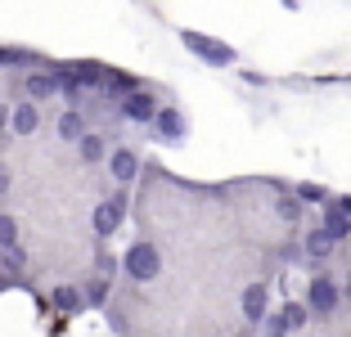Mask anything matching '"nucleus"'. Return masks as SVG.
I'll list each match as a JSON object with an SVG mask.
<instances>
[{"instance_id":"1","label":"nucleus","mask_w":351,"mask_h":337,"mask_svg":"<svg viewBox=\"0 0 351 337\" xmlns=\"http://www.w3.org/2000/svg\"><path fill=\"white\" fill-rule=\"evenodd\" d=\"M122 270H126V279H135V284H154V279L162 275V252H158L154 243H135L131 252L122 256Z\"/></svg>"},{"instance_id":"2","label":"nucleus","mask_w":351,"mask_h":337,"mask_svg":"<svg viewBox=\"0 0 351 337\" xmlns=\"http://www.w3.org/2000/svg\"><path fill=\"white\" fill-rule=\"evenodd\" d=\"M180 41H185L189 54H198L203 63H212V68H230L234 63V50H230L226 41H217V36H203V32H180Z\"/></svg>"},{"instance_id":"3","label":"nucleus","mask_w":351,"mask_h":337,"mask_svg":"<svg viewBox=\"0 0 351 337\" xmlns=\"http://www.w3.org/2000/svg\"><path fill=\"white\" fill-rule=\"evenodd\" d=\"M23 90H27L32 103H41V99H54V95L63 90V68L59 63H50V68H36L23 77Z\"/></svg>"},{"instance_id":"4","label":"nucleus","mask_w":351,"mask_h":337,"mask_svg":"<svg viewBox=\"0 0 351 337\" xmlns=\"http://www.w3.org/2000/svg\"><path fill=\"white\" fill-rule=\"evenodd\" d=\"M338 301H342V288L333 284V279H324V275H315L311 279V288H306V306H311V315H333L338 310Z\"/></svg>"},{"instance_id":"5","label":"nucleus","mask_w":351,"mask_h":337,"mask_svg":"<svg viewBox=\"0 0 351 337\" xmlns=\"http://www.w3.org/2000/svg\"><path fill=\"white\" fill-rule=\"evenodd\" d=\"M117 112H122L126 122H149V126H154V117L162 108H158V99L149 90H135V95H126V99H117Z\"/></svg>"},{"instance_id":"6","label":"nucleus","mask_w":351,"mask_h":337,"mask_svg":"<svg viewBox=\"0 0 351 337\" xmlns=\"http://www.w3.org/2000/svg\"><path fill=\"white\" fill-rule=\"evenodd\" d=\"M108 171H113V180H117V184H126V189H131L135 175H140V158H135V149L117 144L113 153H108Z\"/></svg>"},{"instance_id":"7","label":"nucleus","mask_w":351,"mask_h":337,"mask_svg":"<svg viewBox=\"0 0 351 337\" xmlns=\"http://www.w3.org/2000/svg\"><path fill=\"white\" fill-rule=\"evenodd\" d=\"M266 310H270V288L266 284H248L243 288V319L248 324H266Z\"/></svg>"},{"instance_id":"8","label":"nucleus","mask_w":351,"mask_h":337,"mask_svg":"<svg viewBox=\"0 0 351 337\" xmlns=\"http://www.w3.org/2000/svg\"><path fill=\"white\" fill-rule=\"evenodd\" d=\"M19 140H27V135H36L41 131V103H32V99H23V103H14V126H10Z\"/></svg>"},{"instance_id":"9","label":"nucleus","mask_w":351,"mask_h":337,"mask_svg":"<svg viewBox=\"0 0 351 337\" xmlns=\"http://www.w3.org/2000/svg\"><path fill=\"white\" fill-rule=\"evenodd\" d=\"M154 135H158V140H185V135H189V126H185V117H180V108H162V112H158V117H154Z\"/></svg>"},{"instance_id":"10","label":"nucleus","mask_w":351,"mask_h":337,"mask_svg":"<svg viewBox=\"0 0 351 337\" xmlns=\"http://www.w3.org/2000/svg\"><path fill=\"white\" fill-rule=\"evenodd\" d=\"M0 68H27V72H36V68H50V59L45 54H36V50H5L0 45Z\"/></svg>"},{"instance_id":"11","label":"nucleus","mask_w":351,"mask_h":337,"mask_svg":"<svg viewBox=\"0 0 351 337\" xmlns=\"http://www.w3.org/2000/svg\"><path fill=\"white\" fill-rule=\"evenodd\" d=\"M320 229L333 238V243H347V238H351V212H342L338 203H329V212H324V225H320Z\"/></svg>"},{"instance_id":"12","label":"nucleus","mask_w":351,"mask_h":337,"mask_svg":"<svg viewBox=\"0 0 351 337\" xmlns=\"http://www.w3.org/2000/svg\"><path fill=\"white\" fill-rule=\"evenodd\" d=\"M59 140H63V144H82V140H86L82 108H68V112H59Z\"/></svg>"},{"instance_id":"13","label":"nucleus","mask_w":351,"mask_h":337,"mask_svg":"<svg viewBox=\"0 0 351 337\" xmlns=\"http://www.w3.org/2000/svg\"><path fill=\"white\" fill-rule=\"evenodd\" d=\"M45 301H50V306H59L63 315H77V310H86V297H82V288H54L50 297H45Z\"/></svg>"},{"instance_id":"14","label":"nucleus","mask_w":351,"mask_h":337,"mask_svg":"<svg viewBox=\"0 0 351 337\" xmlns=\"http://www.w3.org/2000/svg\"><path fill=\"white\" fill-rule=\"evenodd\" d=\"M135 90H140V77L108 68V82H104V95H108V99H126V95H135Z\"/></svg>"},{"instance_id":"15","label":"nucleus","mask_w":351,"mask_h":337,"mask_svg":"<svg viewBox=\"0 0 351 337\" xmlns=\"http://www.w3.org/2000/svg\"><path fill=\"white\" fill-rule=\"evenodd\" d=\"M122 221H126V216L117 212L113 203H99V207H95V234H99V238H113Z\"/></svg>"},{"instance_id":"16","label":"nucleus","mask_w":351,"mask_h":337,"mask_svg":"<svg viewBox=\"0 0 351 337\" xmlns=\"http://www.w3.org/2000/svg\"><path fill=\"white\" fill-rule=\"evenodd\" d=\"M302 252H306L311 261H329V252H333V238L324 234V229H311V234L302 238Z\"/></svg>"},{"instance_id":"17","label":"nucleus","mask_w":351,"mask_h":337,"mask_svg":"<svg viewBox=\"0 0 351 337\" xmlns=\"http://www.w3.org/2000/svg\"><path fill=\"white\" fill-rule=\"evenodd\" d=\"M0 266H5V275H10L14 284H23V270H27V252H23V247H5V252H0Z\"/></svg>"},{"instance_id":"18","label":"nucleus","mask_w":351,"mask_h":337,"mask_svg":"<svg viewBox=\"0 0 351 337\" xmlns=\"http://www.w3.org/2000/svg\"><path fill=\"white\" fill-rule=\"evenodd\" d=\"M77 149H82V162H104V153H108V144H104V135H95V131H86V140L77 144Z\"/></svg>"},{"instance_id":"19","label":"nucleus","mask_w":351,"mask_h":337,"mask_svg":"<svg viewBox=\"0 0 351 337\" xmlns=\"http://www.w3.org/2000/svg\"><path fill=\"white\" fill-rule=\"evenodd\" d=\"M284 324H289V333H298V328H306V319H311V306H302V301H284Z\"/></svg>"},{"instance_id":"20","label":"nucleus","mask_w":351,"mask_h":337,"mask_svg":"<svg viewBox=\"0 0 351 337\" xmlns=\"http://www.w3.org/2000/svg\"><path fill=\"white\" fill-rule=\"evenodd\" d=\"M86 306H108V279L104 275H95L86 284Z\"/></svg>"},{"instance_id":"21","label":"nucleus","mask_w":351,"mask_h":337,"mask_svg":"<svg viewBox=\"0 0 351 337\" xmlns=\"http://www.w3.org/2000/svg\"><path fill=\"white\" fill-rule=\"evenodd\" d=\"M5 247H19V221L10 212H0V252Z\"/></svg>"},{"instance_id":"22","label":"nucleus","mask_w":351,"mask_h":337,"mask_svg":"<svg viewBox=\"0 0 351 337\" xmlns=\"http://www.w3.org/2000/svg\"><path fill=\"white\" fill-rule=\"evenodd\" d=\"M298 198H302V203H324V207H329V203H333V198H329V194H324L320 184H298Z\"/></svg>"},{"instance_id":"23","label":"nucleus","mask_w":351,"mask_h":337,"mask_svg":"<svg viewBox=\"0 0 351 337\" xmlns=\"http://www.w3.org/2000/svg\"><path fill=\"white\" fill-rule=\"evenodd\" d=\"M266 337H289V324H284V315H270V319H266Z\"/></svg>"},{"instance_id":"24","label":"nucleus","mask_w":351,"mask_h":337,"mask_svg":"<svg viewBox=\"0 0 351 337\" xmlns=\"http://www.w3.org/2000/svg\"><path fill=\"white\" fill-rule=\"evenodd\" d=\"M279 216H284V221H298V216H302V207L293 203V198H279Z\"/></svg>"},{"instance_id":"25","label":"nucleus","mask_w":351,"mask_h":337,"mask_svg":"<svg viewBox=\"0 0 351 337\" xmlns=\"http://www.w3.org/2000/svg\"><path fill=\"white\" fill-rule=\"evenodd\" d=\"M14 126V103H0V135Z\"/></svg>"},{"instance_id":"26","label":"nucleus","mask_w":351,"mask_h":337,"mask_svg":"<svg viewBox=\"0 0 351 337\" xmlns=\"http://www.w3.org/2000/svg\"><path fill=\"white\" fill-rule=\"evenodd\" d=\"M113 270H117V261H113V256H108V252H99V275L108 279V275H113Z\"/></svg>"},{"instance_id":"27","label":"nucleus","mask_w":351,"mask_h":337,"mask_svg":"<svg viewBox=\"0 0 351 337\" xmlns=\"http://www.w3.org/2000/svg\"><path fill=\"white\" fill-rule=\"evenodd\" d=\"M10 184H14V171L0 162V194H10Z\"/></svg>"},{"instance_id":"28","label":"nucleus","mask_w":351,"mask_h":337,"mask_svg":"<svg viewBox=\"0 0 351 337\" xmlns=\"http://www.w3.org/2000/svg\"><path fill=\"white\" fill-rule=\"evenodd\" d=\"M338 207H342V212H351V198H338Z\"/></svg>"},{"instance_id":"29","label":"nucleus","mask_w":351,"mask_h":337,"mask_svg":"<svg viewBox=\"0 0 351 337\" xmlns=\"http://www.w3.org/2000/svg\"><path fill=\"white\" fill-rule=\"evenodd\" d=\"M342 297H351V275H347V284H342Z\"/></svg>"}]
</instances>
